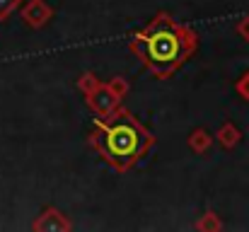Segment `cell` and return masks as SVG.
I'll return each instance as SVG.
<instances>
[{"instance_id":"cell-1","label":"cell","mask_w":249,"mask_h":232,"mask_svg":"<svg viewBox=\"0 0 249 232\" xmlns=\"http://www.w3.org/2000/svg\"><path fill=\"white\" fill-rule=\"evenodd\" d=\"M128 46L153 75L167 80L196 54L198 36L191 27L177 22L169 12H158L131 36Z\"/></svg>"},{"instance_id":"cell-2","label":"cell","mask_w":249,"mask_h":232,"mask_svg":"<svg viewBox=\"0 0 249 232\" xmlns=\"http://www.w3.org/2000/svg\"><path fill=\"white\" fill-rule=\"evenodd\" d=\"M87 143L116 174H126L155 148V136L128 109L116 107L94 119Z\"/></svg>"},{"instance_id":"cell-3","label":"cell","mask_w":249,"mask_h":232,"mask_svg":"<svg viewBox=\"0 0 249 232\" xmlns=\"http://www.w3.org/2000/svg\"><path fill=\"white\" fill-rule=\"evenodd\" d=\"M19 17L27 27L44 29L56 17V10L49 0H27L24 5H19Z\"/></svg>"},{"instance_id":"cell-4","label":"cell","mask_w":249,"mask_h":232,"mask_svg":"<svg viewBox=\"0 0 249 232\" xmlns=\"http://www.w3.org/2000/svg\"><path fill=\"white\" fill-rule=\"evenodd\" d=\"M32 230H36V232H68V230H73V223L68 220V215H66L63 211L49 206V208H44V211L36 215V220L32 223Z\"/></svg>"},{"instance_id":"cell-5","label":"cell","mask_w":249,"mask_h":232,"mask_svg":"<svg viewBox=\"0 0 249 232\" xmlns=\"http://www.w3.org/2000/svg\"><path fill=\"white\" fill-rule=\"evenodd\" d=\"M87 107L94 111V116H104V114H111L116 107H121V99H116L111 94V89L107 87V82H99L97 89H92L87 97H85Z\"/></svg>"},{"instance_id":"cell-6","label":"cell","mask_w":249,"mask_h":232,"mask_svg":"<svg viewBox=\"0 0 249 232\" xmlns=\"http://www.w3.org/2000/svg\"><path fill=\"white\" fill-rule=\"evenodd\" d=\"M186 143H189L191 153H196V155H206L208 150H211V148H213L215 138L211 136V131H208V128H194V131L189 133Z\"/></svg>"},{"instance_id":"cell-7","label":"cell","mask_w":249,"mask_h":232,"mask_svg":"<svg viewBox=\"0 0 249 232\" xmlns=\"http://www.w3.org/2000/svg\"><path fill=\"white\" fill-rule=\"evenodd\" d=\"M213 138L220 143V148H223V150H232V148H237V145H240V141H242V133H240V128H237L235 124L225 121V124L218 128V133H215Z\"/></svg>"},{"instance_id":"cell-8","label":"cell","mask_w":249,"mask_h":232,"mask_svg":"<svg viewBox=\"0 0 249 232\" xmlns=\"http://www.w3.org/2000/svg\"><path fill=\"white\" fill-rule=\"evenodd\" d=\"M196 230H201V232H218V230H223V220H220V215H218L215 211H206V213L198 218Z\"/></svg>"},{"instance_id":"cell-9","label":"cell","mask_w":249,"mask_h":232,"mask_svg":"<svg viewBox=\"0 0 249 232\" xmlns=\"http://www.w3.org/2000/svg\"><path fill=\"white\" fill-rule=\"evenodd\" d=\"M107 87L111 89V94L116 97V99H126V94L131 92V85H128V80L126 77H111L109 82H107Z\"/></svg>"},{"instance_id":"cell-10","label":"cell","mask_w":249,"mask_h":232,"mask_svg":"<svg viewBox=\"0 0 249 232\" xmlns=\"http://www.w3.org/2000/svg\"><path fill=\"white\" fill-rule=\"evenodd\" d=\"M99 82H102V80L94 75V73H83V75H80V80H78V89H80L85 97H87L92 89H97V87H99Z\"/></svg>"},{"instance_id":"cell-11","label":"cell","mask_w":249,"mask_h":232,"mask_svg":"<svg viewBox=\"0 0 249 232\" xmlns=\"http://www.w3.org/2000/svg\"><path fill=\"white\" fill-rule=\"evenodd\" d=\"M19 5H22V0H0V22L12 17V12L19 10Z\"/></svg>"},{"instance_id":"cell-12","label":"cell","mask_w":249,"mask_h":232,"mask_svg":"<svg viewBox=\"0 0 249 232\" xmlns=\"http://www.w3.org/2000/svg\"><path fill=\"white\" fill-rule=\"evenodd\" d=\"M235 92H237L242 99H247L249 102V71H245L242 75L237 77V82H235Z\"/></svg>"},{"instance_id":"cell-13","label":"cell","mask_w":249,"mask_h":232,"mask_svg":"<svg viewBox=\"0 0 249 232\" xmlns=\"http://www.w3.org/2000/svg\"><path fill=\"white\" fill-rule=\"evenodd\" d=\"M237 34H240V36H242V39L249 44V12L242 17V19H240V22H237Z\"/></svg>"}]
</instances>
